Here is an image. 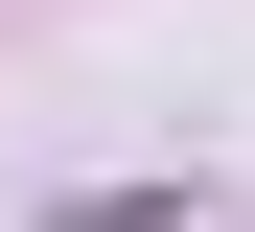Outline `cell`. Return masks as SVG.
<instances>
[{
	"instance_id": "1",
	"label": "cell",
	"mask_w": 255,
	"mask_h": 232,
	"mask_svg": "<svg viewBox=\"0 0 255 232\" xmlns=\"http://www.w3.org/2000/svg\"><path fill=\"white\" fill-rule=\"evenodd\" d=\"M47 232H186V186H70Z\"/></svg>"
}]
</instances>
